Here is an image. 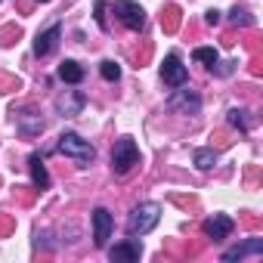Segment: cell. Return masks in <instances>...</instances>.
<instances>
[{
    "label": "cell",
    "instance_id": "12",
    "mask_svg": "<svg viewBox=\"0 0 263 263\" xmlns=\"http://www.w3.org/2000/svg\"><path fill=\"white\" fill-rule=\"evenodd\" d=\"M143 254V245L137 238H127V241H118L111 251H108V260L111 263H137Z\"/></svg>",
    "mask_w": 263,
    "mask_h": 263
},
{
    "label": "cell",
    "instance_id": "21",
    "mask_svg": "<svg viewBox=\"0 0 263 263\" xmlns=\"http://www.w3.org/2000/svg\"><path fill=\"white\" fill-rule=\"evenodd\" d=\"M37 4H50V0H37Z\"/></svg>",
    "mask_w": 263,
    "mask_h": 263
},
{
    "label": "cell",
    "instance_id": "8",
    "mask_svg": "<svg viewBox=\"0 0 263 263\" xmlns=\"http://www.w3.org/2000/svg\"><path fill=\"white\" fill-rule=\"evenodd\" d=\"M56 111L62 115V118H74V115H81L84 111V105H87V96L84 93H78V90H65V93H59L56 96Z\"/></svg>",
    "mask_w": 263,
    "mask_h": 263
},
{
    "label": "cell",
    "instance_id": "17",
    "mask_svg": "<svg viewBox=\"0 0 263 263\" xmlns=\"http://www.w3.org/2000/svg\"><path fill=\"white\" fill-rule=\"evenodd\" d=\"M192 59L201 62V65H208V68H217V62H220V56H217L214 47H198V50L192 53Z\"/></svg>",
    "mask_w": 263,
    "mask_h": 263
},
{
    "label": "cell",
    "instance_id": "10",
    "mask_svg": "<svg viewBox=\"0 0 263 263\" xmlns=\"http://www.w3.org/2000/svg\"><path fill=\"white\" fill-rule=\"evenodd\" d=\"M59 37H62V25L59 22H53L50 28L37 31V37H34V56H50L59 47Z\"/></svg>",
    "mask_w": 263,
    "mask_h": 263
},
{
    "label": "cell",
    "instance_id": "6",
    "mask_svg": "<svg viewBox=\"0 0 263 263\" xmlns=\"http://www.w3.org/2000/svg\"><path fill=\"white\" fill-rule=\"evenodd\" d=\"M161 81L167 87H180V84H189V71L183 65V59L177 53H167L164 62H161Z\"/></svg>",
    "mask_w": 263,
    "mask_h": 263
},
{
    "label": "cell",
    "instance_id": "19",
    "mask_svg": "<svg viewBox=\"0 0 263 263\" xmlns=\"http://www.w3.org/2000/svg\"><path fill=\"white\" fill-rule=\"evenodd\" d=\"M99 74H102L105 81H118V78H121V65H118L115 59H105V62H99Z\"/></svg>",
    "mask_w": 263,
    "mask_h": 263
},
{
    "label": "cell",
    "instance_id": "2",
    "mask_svg": "<svg viewBox=\"0 0 263 263\" xmlns=\"http://www.w3.org/2000/svg\"><path fill=\"white\" fill-rule=\"evenodd\" d=\"M59 152L65 158H71L78 167H87L96 158V149L90 146V140H84L81 134H74V130H65V134L59 137Z\"/></svg>",
    "mask_w": 263,
    "mask_h": 263
},
{
    "label": "cell",
    "instance_id": "9",
    "mask_svg": "<svg viewBox=\"0 0 263 263\" xmlns=\"http://www.w3.org/2000/svg\"><path fill=\"white\" fill-rule=\"evenodd\" d=\"M257 254H263V238H245V241L226 248L220 260L223 263H232V260H245V257H257Z\"/></svg>",
    "mask_w": 263,
    "mask_h": 263
},
{
    "label": "cell",
    "instance_id": "13",
    "mask_svg": "<svg viewBox=\"0 0 263 263\" xmlns=\"http://www.w3.org/2000/svg\"><path fill=\"white\" fill-rule=\"evenodd\" d=\"M28 171H31V183H34V189H50V174H47V164H44V158L34 152L31 158H28Z\"/></svg>",
    "mask_w": 263,
    "mask_h": 263
},
{
    "label": "cell",
    "instance_id": "20",
    "mask_svg": "<svg viewBox=\"0 0 263 263\" xmlns=\"http://www.w3.org/2000/svg\"><path fill=\"white\" fill-rule=\"evenodd\" d=\"M204 22H208V25H217V22H220V13H217V10H208V13H204Z\"/></svg>",
    "mask_w": 263,
    "mask_h": 263
},
{
    "label": "cell",
    "instance_id": "5",
    "mask_svg": "<svg viewBox=\"0 0 263 263\" xmlns=\"http://www.w3.org/2000/svg\"><path fill=\"white\" fill-rule=\"evenodd\" d=\"M115 16L130 31H143L146 28V10L137 4V0H115Z\"/></svg>",
    "mask_w": 263,
    "mask_h": 263
},
{
    "label": "cell",
    "instance_id": "16",
    "mask_svg": "<svg viewBox=\"0 0 263 263\" xmlns=\"http://www.w3.org/2000/svg\"><path fill=\"white\" fill-rule=\"evenodd\" d=\"M226 121H229L232 127H238L241 134H248V130H251V121H248V111H245V108H229V111H226Z\"/></svg>",
    "mask_w": 263,
    "mask_h": 263
},
{
    "label": "cell",
    "instance_id": "1",
    "mask_svg": "<svg viewBox=\"0 0 263 263\" xmlns=\"http://www.w3.org/2000/svg\"><path fill=\"white\" fill-rule=\"evenodd\" d=\"M158 220H161V204L158 201H140L134 211L127 214V235L130 238H143V235H149L155 226H158Z\"/></svg>",
    "mask_w": 263,
    "mask_h": 263
},
{
    "label": "cell",
    "instance_id": "14",
    "mask_svg": "<svg viewBox=\"0 0 263 263\" xmlns=\"http://www.w3.org/2000/svg\"><path fill=\"white\" fill-rule=\"evenodd\" d=\"M84 74H87V71H84V65H81V62H74V59H65V62L59 65V78H62L65 84H81V81H84Z\"/></svg>",
    "mask_w": 263,
    "mask_h": 263
},
{
    "label": "cell",
    "instance_id": "7",
    "mask_svg": "<svg viewBox=\"0 0 263 263\" xmlns=\"http://www.w3.org/2000/svg\"><path fill=\"white\" fill-rule=\"evenodd\" d=\"M232 229H235V223H232V217H226V214H214V217H208V220L201 223V232H204V238H211V241L229 238Z\"/></svg>",
    "mask_w": 263,
    "mask_h": 263
},
{
    "label": "cell",
    "instance_id": "15",
    "mask_svg": "<svg viewBox=\"0 0 263 263\" xmlns=\"http://www.w3.org/2000/svg\"><path fill=\"white\" fill-rule=\"evenodd\" d=\"M192 161H195L198 171H211V167L217 164V152H214V149H195Z\"/></svg>",
    "mask_w": 263,
    "mask_h": 263
},
{
    "label": "cell",
    "instance_id": "3",
    "mask_svg": "<svg viewBox=\"0 0 263 263\" xmlns=\"http://www.w3.org/2000/svg\"><path fill=\"white\" fill-rule=\"evenodd\" d=\"M137 164H140V146L130 137L115 140V146H111V171H115V177H127Z\"/></svg>",
    "mask_w": 263,
    "mask_h": 263
},
{
    "label": "cell",
    "instance_id": "18",
    "mask_svg": "<svg viewBox=\"0 0 263 263\" xmlns=\"http://www.w3.org/2000/svg\"><path fill=\"white\" fill-rule=\"evenodd\" d=\"M229 22H232V25H241V28H251V25H254V16H251L248 10L235 7V10L229 13Z\"/></svg>",
    "mask_w": 263,
    "mask_h": 263
},
{
    "label": "cell",
    "instance_id": "11",
    "mask_svg": "<svg viewBox=\"0 0 263 263\" xmlns=\"http://www.w3.org/2000/svg\"><path fill=\"white\" fill-rule=\"evenodd\" d=\"M111 214L108 208H96L93 211V245L96 248H105L108 245V235H111Z\"/></svg>",
    "mask_w": 263,
    "mask_h": 263
},
{
    "label": "cell",
    "instance_id": "4",
    "mask_svg": "<svg viewBox=\"0 0 263 263\" xmlns=\"http://www.w3.org/2000/svg\"><path fill=\"white\" fill-rule=\"evenodd\" d=\"M167 108H171V111H180V115H198V111H201V96H198V90H192L189 84H180V87H174V93L167 96Z\"/></svg>",
    "mask_w": 263,
    "mask_h": 263
}]
</instances>
